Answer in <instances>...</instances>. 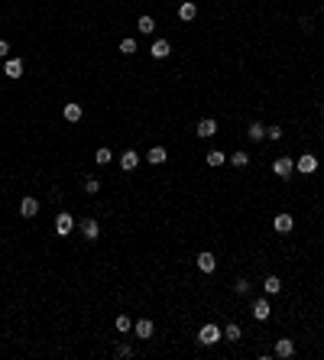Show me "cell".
<instances>
[{
	"label": "cell",
	"mask_w": 324,
	"mask_h": 360,
	"mask_svg": "<svg viewBox=\"0 0 324 360\" xmlns=\"http://www.w3.org/2000/svg\"><path fill=\"white\" fill-rule=\"evenodd\" d=\"M224 341V328H217V324H204L201 331H198V344H204V347H211V344Z\"/></svg>",
	"instance_id": "1"
},
{
	"label": "cell",
	"mask_w": 324,
	"mask_h": 360,
	"mask_svg": "<svg viewBox=\"0 0 324 360\" xmlns=\"http://www.w3.org/2000/svg\"><path fill=\"white\" fill-rule=\"evenodd\" d=\"M72 227H75V218L68 211H59L55 214V234H59V237H68V234H72Z\"/></svg>",
	"instance_id": "2"
},
{
	"label": "cell",
	"mask_w": 324,
	"mask_h": 360,
	"mask_svg": "<svg viewBox=\"0 0 324 360\" xmlns=\"http://www.w3.org/2000/svg\"><path fill=\"white\" fill-rule=\"evenodd\" d=\"M295 169H298L301 175H314V172H318V156H314V153H305V156H298V162H295Z\"/></svg>",
	"instance_id": "3"
},
{
	"label": "cell",
	"mask_w": 324,
	"mask_h": 360,
	"mask_svg": "<svg viewBox=\"0 0 324 360\" xmlns=\"http://www.w3.org/2000/svg\"><path fill=\"white\" fill-rule=\"evenodd\" d=\"M292 169H295L292 156H279V159H275V165H272V172H275L279 178H288V175H292Z\"/></svg>",
	"instance_id": "4"
},
{
	"label": "cell",
	"mask_w": 324,
	"mask_h": 360,
	"mask_svg": "<svg viewBox=\"0 0 324 360\" xmlns=\"http://www.w3.org/2000/svg\"><path fill=\"white\" fill-rule=\"evenodd\" d=\"M195 263H198V269H201V273H214V269H217V260H214V253H211V250H201Z\"/></svg>",
	"instance_id": "5"
},
{
	"label": "cell",
	"mask_w": 324,
	"mask_h": 360,
	"mask_svg": "<svg viewBox=\"0 0 324 360\" xmlns=\"http://www.w3.org/2000/svg\"><path fill=\"white\" fill-rule=\"evenodd\" d=\"M81 234H85V240H98L101 237V224L94 218H85L81 221Z\"/></svg>",
	"instance_id": "6"
},
{
	"label": "cell",
	"mask_w": 324,
	"mask_h": 360,
	"mask_svg": "<svg viewBox=\"0 0 324 360\" xmlns=\"http://www.w3.org/2000/svg\"><path fill=\"white\" fill-rule=\"evenodd\" d=\"M272 227H275V234H292V227H295V221H292V214H275V221H272Z\"/></svg>",
	"instance_id": "7"
},
{
	"label": "cell",
	"mask_w": 324,
	"mask_h": 360,
	"mask_svg": "<svg viewBox=\"0 0 324 360\" xmlns=\"http://www.w3.org/2000/svg\"><path fill=\"white\" fill-rule=\"evenodd\" d=\"M153 334H156V324L149 321V318H140V321H136V337H140V341H149Z\"/></svg>",
	"instance_id": "8"
},
{
	"label": "cell",
	"mask_w": 324,
	"mask_h": 360,
	"mask_svg": "<svg viewBox=\"0 0 324 360\" xmlns=\"http://www.w3.org/2000/svg\"><path fill=\"white\" fill-rule=\"evenodd\" d=\"M292 354H295V341H292V337H279V341H275V357L285 360V357H292Z\"/></svg>",
	"instance_id": "9"
},
{
	"label": "cell",
	"mask_w": 324,
	"mask_h": 360,
	"mask_svg": "<svg viewBox=\"0 0 324 360\" xmlns=\"http://www.w3.org/2000/svg\"><path fill=\"white\" fill-rule=\"evenodd\" d=\"M269 315H272V308H269V302H266V299L253 302V318H256V321H269Z\"/></svg>",
	"instance_id": "10"
},
{
	"label": "cell",
	"mask_w": 324,
	"mask_h": 360,
	"mask_svg": "<svg viewBox=\"0 0 324 360\" xmlns=\"http://www.w3.org/2000/svg\"><path fill=\"white\" fill-rule=\"evenodd\" d=\"M20 214H23V218H36L39 214V202L33 195H26L23 202H20Z\"/></svg>",
	"instance_id": "11"
},
{
	"label": "cell",
	"mask_w": 324,
	"mask_h": 360,
	"mask_svg": "<svg viewBox=\"0 0 324 360\" xmlns=\"http://www.w3.org/2000/svg\"><path fill=\"white\" fill-rule=\"evenodd\" d=\"M136 165H140V156H136V149H127V153H120V169H123V172H133Z\"/></svg>",
	"instance_id": "12"
},
{
	"label": "cell",
	"mask_w": 324,
	"mask_h": 360,
	"mask_svg": "<svg viewBox=\"0 0 324 360\" xmlns=\"http://www.w3.org/2000/svg\"><path fill=\"white\" fill-rule=\"evenodd\" d=\"M149 55H153V59H169V55H172L169 39H156V43H153V49H149Z\"/></svg>",
	"instance_id": "13"
},
{
	"label": "cell",
	"mask_w": 324,
	"mask_h": 360,
	"mask_svg": "<svg viewBox=\"0 0 324 360\" xmlns=\"http://www.w3.org/2000/svg\"><path fill=\"white\" fill-rule=\"evenodd\" d=\"M198 136H201V140H208V136H214L217 133V120H211V117H204L201 123H198V130H195Z\"/></svg>",
	"instance_id": "14"
},
{
	"label": "cell",
	"mask_w": 324,
	"mask_h": 360,
	"mask_svg": "<svg viewBox=\"0 0 324 360\" xmlns=\"http://www.w3.org/2000/svg\"><path fill=\"white\" fill-rule=\"evenodd\" d=\"M4 75L7 78H20V75H23V62L20 59H4Z\"/></svg>",
	"instance_id": "15"
},
{
	"label": "cell",
	"mask_w": 324,
	"mask_h": 360,
	"mask_svg": "<svg viewBox=\"0 0 324 360\" xmlns=\"http://www.w3.org/2000/svg\"><path fill=\"white\" fill-rule=\"evenodd\" d=\"M195 17H198V7L191 4V0H185V4L178 7V20H182V23H191Z\"/></svg>",
	"instance_id": "16"
},
{
	"label": "cell",
	"mask_w": 324,
	"mask_h": 360,
	"mask_svg": "<svg viewBox=\"0 0 324 360\" xmlns=\"http://www.w3.org/2000/svg\"><path fill=\"white\" fill-rule=\"evenodd\" d=\"M62 114H65L68 123H78L81 117H85V107H81V104H65V110H62Z\"/></svg>",
	"instance_id": "17"
},
{
	"label": "cell",
	"mask_w": 324,
	"mask_h": 360,
	"mask_svg": "<svg viewBox=\"0 0 324 360\" xmlns=\"http://www.w3.org/2000/svg\"><path fill=\"white\" fill-rule=\"evenodd\" d=\"M204 162H208L211 169H217V165L227 162V153H220V149H211V153H204Z\"/></svg>",
	"instance_id": "18"
},
{
	"label": "cell",
	"mask_w": 324,
	"mask_h": 360,
	"mask_svg": "<svg viewBox=\"0 0 324 360\" xmlns=\"http://www.w3.org/2000/svg\"><path fill=\"white\" fill-rule=\"evenodd\" d=\"M246 136H250V140H266V127H263V123H259V120H253L250 123V127H246Z\"/></svg>",
	"instance_id": "19"
},
{
	"label": "cell",
	"mask_w": 324,
	"mask_h": 360,
	"mask_svg": "<svg viewBox=\"0 0 324 360\" xmlns=\"http://www.w3.org/2000/svg\"><path fill=\"white\" fill-rule=\"evenodd\" d=\"M146 159H149V162H153V165H162L165 159H169V153H165L162 146H153V149H149V153H146Z\"/></svg>",
	"instance_id": "20"
},
{
	"label": "cell",
	"mask_w": 324,
	"mask_h": 360,
	"mask_svg": "<svg viewBox=\"0 0 324 360\" xmlns=\"http://www.w3.org/2000/svg\"><path fill=\"white\" fill-rule=\"evenodd\" d=\"M263 289H266V295H275V292H282V282H279V276H266Z\"/></svg>",
	"instance_id": "21"
},
{
	"label": "cell",
	"mask_w": 324,
	"mask_h": 360,
	"mask_svg": "<svg viewBox=\"0 0 324 360\" xmlns=\"http://www.w3.org/2000/svg\"><path fill=\"white\" fill-rule=\"evenodd\" d=\"M227 159H230V165H237V169H243V165H250V156H246L243 149H237V153H230Z\"/></svg>",
	"instance_id": "22"
},
{
	"label": "cell",
	"mask_w": 324,
	"mask_h": 360,
	"mask_svg": "<svg viewBox=\"0 0 324 360\" xmlns=\"http://www.w3.org/2000/svg\"><path fill=\"white\" fill-rule=\"evenodd\" d=\"M81 185H85L88 195H98V192H101V178H94V175H85V182H81Z\"/></svg>",
	"instance_id": "23"
},
{
	"label": "cell",
	"mask_w": 324,
	"mask_h": 360,
	"mask_svg": "<svg viewBox=\"0 0 324 360\" xmlns=\"http://www.w3.org/2000/svg\"><path fill=\"white\" fill-rule=\"evenodd\" d=\"M240 337H243L240 334V324H227L224 328V341H240Z\"/></svg>",
	"instance_id": "24"
},
{
	"label": "cell",
	"mask_w": 324,
	"mask_h": 360,
	"mask_svg": "<svg viewBox=\"0 0 324 360\" xmlns=\"http://www.w3.org/2000/svg\"><path fill=\"white\" fill-rule=\"evenodd\" d=\"M136 26H140V33H146V36H149V33L156 30V20L153 17H140V23H136Z\"/></svg>",
	"instance_id": "25"
},
{
	"label": "cell",
	"mask_w": 324,
	"mask_h": 360,
	"mask_svg": "<svg viewBox=\"0 0 324 360\" xmlns=\"http://www.w3.org/2000/svg\"><path fill=\"white\" fill-rule=\"evenodd\" d=\"M110 156H114V153H110L107 146H101L98 153H94V162H98V165H107V162H110Z\"/></svg>",
	"instance_id": "26"
},
{
	"label": "cell",
	"mask_w": 324,
	"mask_h": 360,
	"mask_svg": "<svg viewBox=\"0 0 324 360\" xmlns=\"http://www.w3.org/2000/svg\"><path fill=\"white\" fill-rule=\"evenodd\" d=\"M233 292H237L240 299H243V295L250 292V282H246V279H237V282H233Z\"/></svg>",
	"instance_id": "27"
},
{
	"label": "cell",
	"mask_w": 324,
	"mask_h": 360,
	"mask_svg": "<svg viewBox=\"0 0 324 360\" xmlns=\"http://www.w3.org/2000/svg\"><path fill=\"white\" fill-rule=\"evenodd\" d=\"M130 328H133V321H130L127 315H117V331L123 334V331H130Z\"/></svg>",
	"instance_id": "28"
},
{
	"label": "cell",
	"mask_w": 324,
	"mask_h": 360,
	"mask_svg": "<svg viewBox=\"0 0 324 360\" xmlns=\"http://www.w3.org/2000/svg\"><path fill=\"white\" fill-rule=\"evenodd\" d=\"M120 52H123V55H133V52H136V39H123V43H120Z\"/></svg>",
	"instance_id": "29"
},
{
	"label": "cell",
	"mask_w": 324,
	"mask_h": 360,
	"mask_svg": "<svg viewBox=\"0 0 324 360\" xmlns=\"http://www.w3.org/2000/svg\"><path fill=\"white\" fill-rule=\"evenodd\" d=\"M266 136H269V140H282V127H269V130H266Z\"/></svg>",
	"instance_id": "30"
},
{
	"label": "cell",
	"mask_w": 324,
	"mask_h": 360,
	"mask_svg": "<svg viewBox=\"0 0 324 360\" xmlns=\"http://www.w3.org/2000/svg\"><path fill=\"white\" fill-rule=\"evenodd\" d=\"M130 354H133V350H130L127 344H120V347H117V357H130Z\"/></svg>",
	"instance_id": "31"
},
{
	"label": "cell",
	"mask_w": 324,
	"mask_h": 360,
	"mask_svg": "<svg viewBox=\"0 0 324 360\" xmlns=\"http://www.w3.org/2000/svg\"><path fill=\"white\" fill-rule=\"evenodd\" d=\"M7 52H10V46H7L4 39H0V59H7Z\"/></svg>",
	"instance_id": "32"
}]
</instances>
